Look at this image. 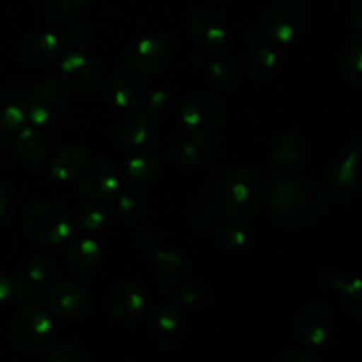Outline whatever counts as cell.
<instances>
[{
    "label": "cell",
    "instance_id": "1",
    "mask_svg": "<svg viewBox=\"0 0 362 362\" xmlns=\"http://www.w3.org/2000/svg\"><path fill=\"white\" fill-rule=\"evenodd\" d=\"M269 211L285 226H306L317 221L325 207L322 187L306 177H285L272 186Z\"/></svg>",
    "mask_w": 362,
    "mask_h": 362
},
{
    "label": "cell",
    "instance_id": "2",
    "mask_svg": "<svg viewBox=\"0 0 362 362\" xmlns=\"http://www.w3.org/2000/svg\"><path fill=\"white\" fill-rule=\"evenodd\" d=\"M265 202V184L260 173L251 166H232L223 175L219 186V204L230 218L251 219L260 212Z\"/></svg>",
    "mask_w": 362,
    "mask_h": 362
},
{
    "label": "cell",
    "instance_id": "3",
    "mask_svg": "<svg viewBox=\"0 0 362 362\" xmlns=\"http://www.w3.org/2000/svg\"><path fill=\"white\" fill-rule=\"evenodd\" d=\"M362 133L354 134L345 145L343 154L329 166L325 173V191L332 200L349 204L361 189Z\"/></svg>",
    "mask_w": 362,
    "mask_h": 362
},
{
    "label": "cell",
    "instance_id": "4",
    "mask_svg": "<svg viewBox=\"0 0 362 362\" xmlns=\"http://www.w3.org/2000/svg\"><path fill=\"white\" fill-rule=\"evenodd\" d=\"M308 23L310 11L303 0H274L262 18L265 35L281 45L297 41L306 32Z\"/></svg>",
    "mask_w": 362,
    "mask_h": 362
},
{
    "label": "cell",
    "instance_id": "5",
    "mask_svg": "<svg viewBox=\"0 0 362 362\" xmlns=\"http://www.w3.org/2000/svg\"><path fill=\"white\" fill-rule=\"evenodd\" d=\"M25 226L34 240L42 246H57L69 239L71 219L60 205L53 202H37L25 216Z\"/></svg>",
    "mask_w": 362,
    "mask_h": 362
},
{
    "label": "cell",
    "instance_id": "6",
    "mask_svg": "<svg viewBox=\"0 0 362 362\" xmlns=\"http://www.w3.org/2000/svg\"><path fill=\"white\" fill-rule=\"evenodd\" d=\"M225 117V103L214 94H194L182 105L179 122L186 136H209Z\"/></svg>",
    "mask_w": 362,
    "mask_h": 362
},
{
    "label": "cell",
    "instance_id": "7",
    "mask_svg": "<svg viewBox=\"0 0 362 362\" xmlns=\"http://www.w3.org/2000/svg\"><path fill=\"white\" fill-rule=\"evenodd\" d=\"M14 339L18 346L28 354H39L48 349L53 339L55 325L49 313L35 304L21 308L14 318Z\"/></svg>",
    "mask_w": 362,
    "mask_h": 362
},
{
    "label": "cell",
    "instance_id": "8",
    "mask_svg": "<svg viewBox=\"0 0 362 362\" xmlns=\"http://www.w3.org/2000/svg\"><path fill=\"white\" fill-rule=\"evenodd\" d=\"M66 105L62 87L55 80H45L34 85L25 98V115L27 122L34 127H48L59 120Z\"/></svg>",
    "mask_w": 362,
    "mask_h": 362
},
{
    "label": "cell",
    "instance_id": "9",
    "mask_svg": "<svg viewBox=\"0 0 362 362\" xmlns=\"http://www.w3.org/2000/svg\"><path fill=\"white\" fill-rule=\"evenodd\" d=\"M140 243L144 251H147L152 257L158 283H161L163 286H179L186 279L187 267L184 258L172 247L163 246L156 232H152L151 228L144 230L140 233Z\"/></svg>",
    "mask_w": 362,
    "mask_h": 362
},
{
    "label": "cell",
    "instance_id": "10",
    "mask_svg": "<svg viewBox=\"0 0 362 362\" xmlns=\"http://www.w3.org/2000/svg\"><path fill=\"white\" fill-rule=\"evenodd\" d=\"M94 304V296L87 286L74 281H59L49 288L48 306L62 320H80L87 317Z\"/></svg>",
    "mask_w": 362,
    "mask_h": 362
},
{
    "label": "cell",
    "instance_id": "11",
    "mask_svg": "<svg viewBox=\"0 0 362 362\" xmlns=\"http://www.w3.org/2000/svg\"><path fill=\"white\" fill-rule=\"evenodd\" d=\"M60 73H62V80L67 88L85 95L90 94L98 87L99 78H101V67H99L98 59L80 46L64 55Z\"/></svg>",
    "mask_w": 362,
    "mask_h": 362
},
{
    "label": "cell",
    "instance_id": "12",
    "mask_svg": "<svg viewBox=\"0 0 362 362\" xmlns=\"http://www.w3.org/2000/svg\"><path fill=\"white\" fill-rule=\"evenodd\" d=\"M55 279V262L46 255H34L21 269L14 285V293L23 303H34L49 292Z\"/></svg>",
    "mask_w": 362,
    "mask_h": 362
},
{
    "label": "cell",
    "instance_id": "13",
    "mask_svg": "<svg viewBox=\"0 0 362 362\" xmlns=\"http://www.w3.org/2000/svg\"><path fill=\"white\" fill-rule=\"evenodd\" d=\"M334 317L331 308L322 300H311L297 317V334L306 345L324 346L331 339Z\"/></svg>",
    "mask_w": 362,
    "mask_h": 362
},
{
    "label": "cell",
    "instance_id": "14",
    "mask_svg": "<svg viewBox=\"0 0 362 362\" xmlns=\"http://www.w3.org/2000/svg\"><path fill=\"white\" fill-rule=\"evenodd\" d=\"M78 189L81 194L95 198V200L112 198L124 189L122 175L115 168V165L101 159V161L92 163L90 166H85L78 179Z\"/></svg>",
    "mask_w": 362,
    "mask_h": 362
},
{
    "label": "cell",
    "instance_id": "15",
    "mask_svg": "<svg viewBox=\"0 0 362 362\" xmlns=\"http://www.w3.org/2000/svg\"><path fill=\"white\" fill-rule=\"evenodd\" d=\"M151 306L147 290L138 283H124L117 286L108 297V311L115 320L122 324H133L140 320Z\"/></svg>",
    "mask_w": 362,
    "mask_h": 362
},
{
    "label": "cell",
    "instance_id": "16",
    "mask_svg": "<svg viewBox=\"0 0 362 362\" xmlns=\"http://www.w3.org/2000/svg\"><path fill=\"white\" fill-rule=\"evenodd\" d=\"M126 64L136 76H156L168 64V49L159 39L140 37L126 53Z\"/></svg>",
    "mask_w": 362,
    "mask_h": 362
},
{
    "label": "cell",
    "instance_id": "17",
    "mask_svg": "<svg viewBox=\"0 0 362 362\" xmlns=\"http://www.w3.org/2000/svg\"><path fill=\"white\" fill-rule=\"evenodd\" d=\"M318 281L325 288L338 292L343 306L350 315L362 318V278L327 265L318 274Z\"/></svg>",
    "mask_w": 362,
    "mask_h": 362
},
{
    "label": "cell",
    "instance_id": "18",
    "mask_svg": "<svg viewBox=\"0 0 362 362\" xmlns=\"http://www.w3.org/2000/svg\"><path fill=\"white\" fill-rule=\"evenodd\" d=\"M151 329L154 338L165 346H177L184 341L187 324L180 308L173 303H159L152 310Z\"/></svg>",
    "mask_w": 362,
    "mask_h": 362
},
{
    "label": "cell",
    "instance_id": "19",
    "mask_svg": "<svg viewBox=\"0 0 362 362\" xmlns=\"http://www.w3.org/2000/svg\"><path fill=\"white\" fill-rule=\"evenodd\" d=\"M113 138L120 148L133 154L145 151L152 138V126L145 115L138 112H126L113 126Z\"/></svg>",
    "mask_w": 362,
    "mask_h": 362
},
{
    "label": "cell",
    "instance_id": "20",
    "mask_svg": "<svg viewBox=\"0 0 362 362\" xmlns=\"http://www.w3.org/2000/svg\"><path fill=\"white\" fill-rule=\"evenodd\" d=\"M189 30L193 41L209 52L221 48L228 37L225 20L218 13L209 9H198L191 14Z\"/></svg>",
    "mask_w": 362,
    "mask_h": 362
},
{
    "label": "cell",
    "instance_id": "21",
    "mask_svg": "<svg viewBox=\"0 0 362 362\" xmlns=\"http://www.w3.org/2000/svg\"><path fill=\"white\" fill-rule=\"evenodd\" d=\"M221 152L218 140L207 136H186L173 148V159L182 168H204L216 161Z\"/></svg>",
    "mask_w": 362,
    "mask_h": 362
},
{
    "label": "cell",
    "instance_id": "22",
    "mask_svg": "<svg viewBox=\"0 0 362 362\" xmlns=\"http://www.w3.org/2000/svg\"><path fill=\"white\" fill-rule=\"evenodd\" d=\"M159 173H161V161L158 156L154 152L140 151L127 156L122 177L133 187L145 189L159 179Z\"/></svg>",
    "mask_w": 362,
    "mask_h": 362
},
{
    "label": "cell",
    "instance_id": "23",
    "mask_svg": "<svg viewBox=\"0 0 362 362\" xmlns=\"http://www.w3.org/2000/svg\"><path fill=\"white\" fill-rule=\"evenodd\" d=\"M101 260V246L90 235L78 237L66 251V264L76 276H88L98 269Z\"/></svg>",
    "mask_w": 362,
    "mask_h": 362
},
{
    "label": "cell",
    "instance_id": "24",
    "mask_svg": "<svg viewBox=\"0 0 362 362\" xmlns=\"http://www.w3.org/2000/svg\"><path fill=\"white\" fill-rule=\"evenodd\" d=\"M106 90H108L110 103L122 112L134 110L141 99V85L138 83L133 74L124 73V71L112 74L108 85H106Z\"/></svg>",
    "mask_w": 362,
    "mask_h": 362
},
{
    "label": "cell",
    "instance_id": "25",
    "mask_svg": "<svg viewBox=\"0 0 362 362\" xmlns=\"http://www.w3.org/2000/svg\"><path fill=\"white\" fill-rule=\"evenodd\" d=\"M272 163L278 168L292 170L303 163L306 156V141L297 133H285L278 136V140L272 145Z\"/></svg>",
    "mask_w": 362,
    "mask_h": 362
},
{
    "label": "cell",
    "instance_id": "26",
    "mask_svg": "<svg viewBox=\"0 0 362 362\" xmlns=\"http://www.w3.org/2000/svg\"><path fill=\"white\" fill-rule=\"evenodd\" d=\"M62 49V41L55 32H39V34L32 35L27 41L23 49V55L28 64L34 66H41V64H48L57 59V55Z\"/></svg>",
    "mask_w": 362,
    "mask_h": 362
},
{
    "label": "cell",
    "instance_id": "27",
    "mask_svg": "<svg viewBox=\"0 0 362 362\" xmlns=\"http://www.w3.org/2000/svg\"><path fill=\"white\" fill-rule=\"evenodd\" d=\"M13 148L21 159L34 165V163H39L45 158L46 151H48V144L37 131V127L21 126L13 136Z\"/></svg>",
    "mask_w": 362,
    "mask_h": 362
},
{
    "label": "cell",
    "instance_id": "28",
    "mask_svg": "<svg viewBox=\"0 0 362 362\" xmlns=\"http://www.w3.org/2000/svg\"><path fill=\"white\" fill-rule=\"evenodd\" d=\"M279 64H281V60H279L278 52L271 46H255L247 55V69L257 81L271 80L279 71Z\"/></svg>",
    "mask_w": 362,
    "mask_h": 362
},
{
    "label": "cell",
    "instance_id": "29",
    "mask_svg": "<svg viewBox=\"0 0 362 362\" xmlns=\"http://www.w3.org/2000/svg\"><path fill=\"white\" fill-rule=\"evenodd\" d=\"M87 159V152L81 147H69L62 151L60 154L55 156V159L49 165V177L53 182H66L69 180L74 173L81 170Z\"/></svg>",
    "mask_w": 362,
    "mask_h": 362
},
{
    "label": "cell",
    "instance_id": "30",
    "mask_svg": "<svg viewBox=\"0 0 362 362\" xmlns=\"http://www.w3.org/2000/svg\"><path fill=\"white\" fill-rule=\"evenodd\" d=\"M207 73L212 81L223 88L235 87L240 80L239 62L232 55H225V53H219V55L209 59Z\"/></svg>",
    "mask_w": 362,
    "mask_h": 362
},
{
    "label": "cell",
    "instance_id": "31",
    "mask_svg": "<svg viewBox=\"0 0 362 362\" xmlns=\"http://www.w3.org/2000/svg\"><path fill=\"white\" fill-rule=\"evenodd\" d=\"M216 235L219 237V244L230 253H240L251 244L250 230L235 221H223Z\"/></svg>",
    "mask_w": 362,
    "mask_h": 362
},
{
    "label": "cell",
    "instance_id": "32",
    "mask_svg": "<svg viewBox=\"0 0 362 362\" xmlns=\"http://www.w3.org/2000/svg\"><path fill=\"white\" fill-rule=\"evenodd\" d=\"M27 115H25L23 106L18 105L16 101L6 94H0V136L13 134L25 126Z\"/></svg>",
    "mask_w": 362,
    "mask_h": 362
},
{
    "label": "cell",
    "instance_id": "33",
    "mask_svg": "<svg viewBox=\"0 0 362 362\" xmlns=\"http://www.w3.org/2000/svg\"><path fill=\"white\" fill-rule=\"evenodd\" d=\"M177 303L182 304L184 308H204L211 300L212 290L207 283L204 281H191L180 283L177 286Z\"/></svg>",
    "mask_w": 362,
    "mask_h": 362
},
{
    "label": "cell",
    "instance_id": "34",
    "mask_svg": "<svg viewBox=\"0 0 362 362\" xmlns=\"http://www.w3.org/2000/svg\"><path fill=\"white\" fill-rule=\"evenodd\" d=\"M341 71L350 85L362 88V39H356L343 53Z\"/></svg>",
    "mask_w": 362,
    "mask_h": 362
},
{
    "label": "cell",
    "instance_id": "35",
    "mask_svg": "<svg viewBox=\"0 0 362 362\" xmlns=\"http://www.w3.org/2000/svg\"><path fill=\"white\" fill-rule=\"evenodd\" d=\"M90 0H42L48 16L59 21H69L80 16Z\"/></svg>",
    "mask_w": 362,
    "mask_h": 362
},
{
    "label": "cell",
    "instance_id": "36",
    "mask_svg": "<svg viewBox=\"0 0 362 362\" xmlns=\"http://www.w3.org/2000/svg\"><path fill=\"white\" fill-rule=\"evenodd\" d=\"M115 211L120 218L138 219L144 216L145 205L138 194L122 189L115 194Z\"/></svg>",
    "mask_w": 362,
    "mask_h": 362
},
{
    "label": "cell",
    "instance_id": "37",
    "mask_svg": "<svg viewBox=\"0 0 362 362\" xmlns=\"http://www.w3.org/2000/svg\"><path fill=\"white\" fill-rule=\"evenodd\" d=\"M106 219H108V214L95 205H85L76 212V223L85 232H98L106 225Z\"/></svg>",
    "mask_w": 362,
    "mask_h": 362
},
{
    "label": "cell",
    "instance_id": "38",
    "mask_svg": "<svg viewBox=\"0 0 362 362\" xmlns=\"http://www.w3.org/2000/svg\"><path fill=\"white\" fill-rule=\"evenodd\" d=\"M148 113L156 117H163L172 110V95L165 88H156L147 98Z\"/></svg>",
    "mask_w": 362,
    "mask_h": 362
},
{
    "label": "cell",
    "instance_id": "39",
    "mask_svg": "<svg viewBox=\"0 0 362 362\" xmlns=\"http://www.w3.org/2000/svg\"><path fill=\"white\" fill-rule=\"evenodd\" d=\"M46 362H85V357L73 343H60L49 352Z\"/></svg>",
    "mask_w": 362,
    "mask_h": 362
},
{
    "label": "cell",
    "instance_id": "40",
    "mask_svg": "<svg viewBox=\"0 0 362 362\" xmlns=\"http://www.w3.org/2000/svg\"><path fill=\"white\" fill-rule=\"evenodd\" d=\"M14 296V283L11 281L6 272L0 271V308L9 304V300Z\"/></svg>",
    "mask_w": 362,
    "mask_h": 362
},
{
    "label": "cell",
    "instance_id": "41",
    "mask_svg": "<svg viewBox=\"0 0 362 362\" xmlns=\"http://www.w3.org/2000/svg\"><path fill=\"white\" fill-rule=\"evenodd\" d=\"M276 362H315L311 359L308 354L300 352V350H293V349H288L285 350V352L281 354V356L278 357V361Z\"/></svg>",
    "mask_w": 362,
    "mask_h": 362
},
{
    "label": "cell",
    "instance_id": "42",
    "mask_svg": "<svg viewBox=\"0 0 362 362\" xmlns=\"http://www.w3.org/2000/svg\"><path fill=\"white\" fill-rule=\"evenodd\" d=\"M350 23L354 25V28L362 32V0H354L352 6H350Z\"/></svg>",
    "mask_w": 362,
    "mask_h": 362
},
{
    "label": "cell",
    "instance_id": "43",
    "mask_svg": "<svg viewBox=\"0 0 362 362\" xmlns=\"http://www.w3.org/2000/svg\"><path fill=\"white\" fill-rule=\"evenodd\" d=\"M9 207H11L9 191H7V187L0 182V219L6 218V214L9 212Z\"/></svg>",
    "mask_w": 362,
    "mask_h": 362
},
{
    "label": "cell",
    "instance_id": "44",
    "mask_svg": "<svg viewBox=\"0 0 362 362\" xmlns=\"http://www.w3.org/2000/svg\"><path fill=\"white\" fill-rule=\"evenodd\" d=\"M126 362H134V361H126Z\"/></svg>",
    "mask_w": 362,
    "mask_h": 362
}]
</instances>
